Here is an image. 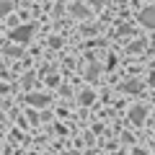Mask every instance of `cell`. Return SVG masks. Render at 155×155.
<instances>
[{"mask_svg":"<svg viewBox=\"0 0 155 155\" xmlns=\"http://www.w3.org/2000/svg\"><path fill=\"white\" fill-rule=\"evenodd\" d=\"M31 34H34L31 26H18V28H13V31H11V39H13V41H28Z\"/></svg>","mask_w":155,"mask_h":155,"instance_id":"1","label":"cell"},{"mask_svg":"<svg viewBox=\"0 0 155 155\" xmlns=\"http://www.w3.org/2000/svg\"><path fill=\"white\" fill-rule=\"evenodd\" d=\"M28 104H34V106H44V104H47V96L31 93V96H28Z\"/></svg>","mask_w":155,"mask_h":155,"instance_id":"2","label":"cell"},{"mask_svg":"<svg viewBox=\"0 0 155 155\" xmlns=\"http://www.w3.org/2000/svg\"><path fill=\"white\" fill-rule=\"evenodd\" d=\"M8 13H11V3H8V0H0V18L8 16Z\"/></svg>","mask_w":155,"mask_h":155,"instance_id":"3","label":"cell"}]
</instances>
